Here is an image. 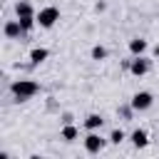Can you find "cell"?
Masks as SVG:
<instances>
[{"label":"cell","instance_id":"1","mask_svg":"<svg viewBox=\"0 0 159 159\" xmlns=\"http://www.w3.org/2000/svg\"><path fill=\"white\" fill-rule=\"evenodd\" d=\"M10 89H12V94H15L20 102H25V99H30L32 94H37V92H40V84H37V82H32V80H17V82H12V84H10Z\"/></svg>","mask_w":159,"mask_h":159},{"label":"cell","instance_id":"2","mask_svg":"<svg viewBox=\"0 0 159 159\" xmlns=\"http://www.w3.org/2000/svg\"><path fill=\"white\" fill-rule=\"evenodd\" d=\"M35 17H37L40 27H52V25L60 20V10H57V7H42Z\"/></svg>","mask_w":159,"mask_h":159},{"label":"cell","instance_id":"3","mask_svg":"<svg viewBox=\"0 0 159 159\" xmlns=\"http://www.w3.org/2000/svg\"><path fill=\"white\" fill-rule=\"evenodd\" d=\"M152 94L149 92H137L134 97H132V109H137V112H142V109H149L152 107Z\"/></svg>","mask_w":159,"mask_h":159},{"label":"cell","instance_id":"4","mask_svg":"<svg viewBox=\"0 0 159 159\" xmlns=\"http://www.w3.org/2000/svg\"><path fill=\"white\" fill-rule=\"evenodd\" d=\"M129 72L132 75H137V77H142V75H147L149 72V60H144V57H134L132 60V65H129Z\"/></svg>","mask_w":159,"mask_h":159},{"label":"cell","instance_id":"5","mask_svg":"<svg viewBox=\"0 0 159 159\" xmlns=\"http://www.w3.org/2000/svg\"><path fill=\"white\" fill-rule=\"evenodd\" d=\"M102 147H104V139H102L99 134H87V139H84V149H87L89 154H97Z\"/></svg>","mask_w":159,"mask_h":159},{"label":"cell","instance_id":"6","mask_svg":"<svg viewBox=\"0 0 159 159\" xmlns=\"http://www.w3.org/2000/svg\"><path fill=\"white\" fill-rule=\"evenodd\" d=\"M25 30H22V25H20V20H10V22H5V37H20Z\"/></svg>","mask_w":159,"mask_h":159},{"label":"cell","instance_id":"7","mask_svg":"<svg viewBox=\"0 0 159 159\" xmlns=\"http://www.w3.org/2000/svg\"><path fill=\"white\" fill-rule=\"evenodd\" d=\"M147 142H149V137H147L144 129H134L132 132V144L134 147H147Z\"/></svg>","mask_w":159,"mask_h":159},{"label":"cell","instance_id":"8","mask_svg":"<svg viewBox=\"0 0 159 159\" xmlns=\"http://www.w3.org/2000/svg\"><path fill=\"white\" fill-rule=\"evenodd\" d=\"M129 50H132V55H142V52L147 50V40H142V37L129 40Z\"/></svg>","mask_w":159,"mask_h":159},{"label":"cell","instance_id":"9","mask_svg":"<svg viewBox=\"0 0 159 159\" xmlns=\"http://www.w3.org/2000/svg\"><path fill=\"white\" fill-rule=\"evenodd\" d=\"M30 60H32L35 65H40L42 60H47V50H45V47H35V50L30 52Z\"/></svg>","mask_w":159,"mask_h":159},{"label":"cell","instance_id":"10","mask_svg":"<svg viewBox=\"0 0 159 159\" xmlns=\"http://www.w3.org/2000/svg\"><path fill=\"white\" fill-rule=\"evenodd\" d=\"M102 122H104V119H102L99 114H89V117L84 119V127H87V129H99Z\"/></svg>","mask_w":159,"mask_h":159},{"label":"cell","instance_id":"11","mask_svg":"<svg viewBox=\"0 0 159 159\" xmlns=\"http://www.w3.org/2000/svg\"><path fill=\"white\" fill-rule=\"evenodd\" d=\"M15 12H17V17H27V15H32V5L30 2H17Z\"/></svg>","mask_w":159,"mask_h":159},{"label":"cell","instance_id":"12","mask_svg":"<svg viewBox=\"0 0 159 159\" xmlns=\"http://www.w3.org/2000/svg\"><path fill=\"white\" fill-rule=\"evenodd\" d=\"M62 139H67V142L77 139V129H75L72 124H65V129H62Z\"/></svg>","mask_w":159,"mask_h":159},{"label":"cell","instance_id":"13","mask_svg":"<svg viewBox=\"0 0 159 159\" xmlns=\"http://www.w3.org/2000/svg\"><path fill=\"white\" fill-rule=\"evenodd\" d=\"M104 57H107V50L102 45H94L92 47V60H104Z\"/></svg>","mask_w":159,"mask_h":159},{"label":"cell","instance_id":"14","mask_svg":"<svg viewBox=\"0 0 159 159\" xmlns=\"http://www.w3.org/2000/svg\"><path fill=\"white\" fill-rule=\"evenodd\" d=\"M122 139H124V132H122V129H114V132L109 134V142H112V144H119Z\"/></svg>","mask_w":159,"mask_h":159}]
</instances>
